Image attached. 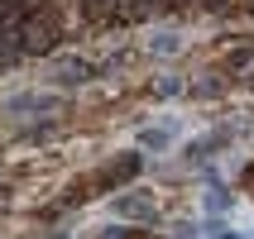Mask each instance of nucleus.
<instances>
[{
  "label": "nucleus",
  "instance_id": "obj_4",
  "mask_svg": "<svg viewBox=\"0 0 254 239\" xmlns=\"http://www.w3.org/2000/svg\"><path fill=\"white\" fill-rule=\"evenodd\" d=\"M139 143H149V148H163V143H168V134H163V129H144Z\"/></svg>",
  "mask_w": 254,
  "mask_h": 239
},
{
  "label": "nucleus",
  "instance_id": "obj_1",
  "mask_svg": "<svg viewBox=\"0 0 254 239\" xmlns=\"http://www.w3.org/2000/svg\"><path fill=\"white\" fill-rule=\"evenodd\" d=\"M58 96H14L10 100V110H53Z\"/></svg>",
  "mask_w": 254,
  "mask_h": 239
},
{
  "label": "nucleus",
  "instance_id": "obj_3",
  "mask_svg": "<svg viewBox=\"0 0 254 239\" xmlns=\"http://www.w3.org/2000/svg\"><path fill=\"white\" fill-rule=\"evenodd\" d=\"M120 211H129V215H144V220H154V206H149V201H134V196H125V201H120Z\"/></svg>",
  "mask_w": 254,
  "mask_h": 239
},
{
  "label": "nucleus",
  "instance_id": "obj_2",
  "mask_svg": "<svg viewBox=\"0 0 254 239\" xmlns=\"http://www.w3.org/2000/svg\"><path fill=\"white\" fill-rule=\"evenodd\" d=\"M230 206V191L226 187H211V191H206V211H226Z\"/></svg>",
  "mask_w": 254,
  "mask_h": 239
},
{
  "label": "nucleus",
  "instance_id": "obj_5",
  "mask_svg": "<svg viewBox=\"0 0 254 239\" xmlns=\"http://www.w3.org/2000/svg\"><path fill=\"white\" fill-rule=\"evenodd\" d=\"M206 239H245V235H230V230L216 220V225H206Z\"/></svg>",
  "mask_w": 254,
  "mask_h": 239
},
{
  "label": "nucleus",
  "instance_id": "obj_6",
  "mask_svg": "<svg viewBox=\"0 0 254 239\" xmlns=\"http://www.w3.org/2000/svg\"><path fill=\"white\" fill-rule=\"evenodd\" d=\"M154 48H158V53H173V48H178V39H173V34H158Z\"/></svg>",
  "mask_w": 254,
  "mask_h": 239
}]
</instances>
